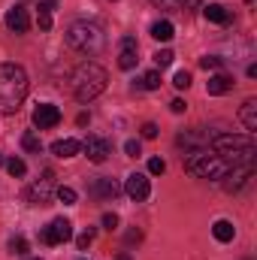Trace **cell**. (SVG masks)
<instances>
[{"mask_svg":"<svg viewBox=\"0 0 257 260\" xmlns=\"http://www.w3.org/2000/svg\"><path fill=\"white\" fill-rule=\"evenodd\" d=\"M203 15H206L209 21H215V24H227V21H230V9L221 6V3H209V6H203Z\"/></svg>","mask_w":257,"mask_h":260,"instance_id":"17","label":"cell"},{"mask_svg":"<svg viewBox=\"0 0 257 260\" xmlns=\"http://www.w3.org/2000/svg\"><path fill=\"white\" fill-rule=\"evenodd\" d=\"M185 170L197 176V179H212V182H221L227 173H230V164L224 157H218L215 151L209 148H194L191 154L185 157Z\"/></svg>","mask_w":257,"mask_h":260,"instance_id":"5","label":"cell"},{"mask_svg":"<svg viewBox=\"0 0 257 260\" xmlns=\"http://www.w3.org/2000/svg\"><path fill=\"white\" fill-rule=\"evenodd\" d=\"M91 191H94V197H100V200H115V197L121 194L118 182H112V179H97Z\"/></svg>","mask_w":257,"mask_h":260,"instance_id":"15","label":"cell"},{"mask_svg":"<svg viewBox=\"0 0 257 260\" xmlns=\"http://www.w3.org/2000/svg\"><path fill=\"white\" fill-rule=\"evenodd\" d=\"M209 139H212V133L209 130H185V133H179V145H188V148H209Z\"/></svg>","mask_w":257,"mask_h":260,"instance_id":"12","label":"cell"},{"mask_svg":"<svg viewBox=\"0 0 257 260\" xmlns=\"http://www.w3.org/2000/svg\"><path fill=\"white\" fill-rule=\"evenodd\" d=\"M212 233H215V239H218V242H233L236 227H233L230 221H224V218H221V221H215V224H212Z\"/></svg>","mask_w":257,"mask_h":260,"instance_id":"20","label":"cell"},{"mask_svg":"<svg viewBox=\"0 0 257 260\" xmlns=\"http://www.w3.org/2000/svg\"><path fill=\"white\" fill-rule=\"evenodd\" d=\"M139 239H142V233H139V230H130V233H127V242H139Z\"/></svg>","mask_w":257,"mask_h":260,"instance_id":"38","label":"cell"},{"mask_svg":"<svg viewBox=\"0 0 257 260\" xmlns=\"http://www.w3.org/2000/svg\"><path fill=\"white\" fill-rule=\"evenodd\" d=\"M200 67H203V70H221V67H224V58H218V55H206V58H200Z\"/></svg>","mask_w":257,"mask_h":260,"instance_id":"26","label":"cell"},{"mask_svg":"<svg viewBox=\"0 0 257 260\" xmlns=\"http://www.w3.org/2000/svg\"><path fill=\"white\" fill-rule=\"evenodd\" d=\"M148 173H151V176H164V173H167L164 157H151V160H148Z\"/></svg>","mask_w":257,"mask_h":260,"instance_id":"31","label":"cell"},{"mask_svg":"<svg viewBox=\"0 0 257 260\" xmlns=\"http://www.w3.org/2000/svg\"><path fill=\"white\" fill-rule=\"evenodd\" d=\"M55 6H58V0H40V9H49V12H52Z\"/></svg>","mask_w":257,"mask_h":260,"instance_id":"37","label":"cell"},{"mask_svg":"<svg viewBox=\"0 0 257 260\" xmlns=\"http://www.w3.org/2000/svg\"><path fill=\"white\" fill-rule=\"evenodd\" d=\"M124 151H127V157H139V154H142V148H139L136 139H127V142H124Z\"/></svg>","mask_w":257,"mask_h":260,"instance_id":"33","label":"cell"},{"mask_svg":"<svg viewBox=\"0 0 257 260\" xmlns=\"http://www.w3.org/2000/svg\"><path fill=\"white\" fill-rule=\"evenodd\" d=\"M106 82H109V73L94 61H85L70 73V88H73V97L79 103H91L97 100L103 91H106Z\"/></svg>","mask_w":257,"mask_h":260,"instance_id":"2","label":"cell"},{"mask_svg":"<svg viewBox=\"0 0 257 260\" xmlns=\"http://www.w3.org/2000/svg\"><path fill=\"white\" fill-rule=\"evenodd\" d=\"M0 164H3V154H0Z\"/></svg>","mask_w":257,"mask_h":260,"instance_id":"40","label":"cell"},{"mask_svg":"<svg viewBox=\"0 0 257 260\" xmlns=\"http://www.w3.org/2000/svg\"><path fill=\"white\" fill-rule=\"evenodd\" d=\"M40 239H43L46 245H64V242L73 239V224H70L67 218H55L49 227H43Z\"/></svg>","mask_w":257,"mask_h":260,"instance_id":"7","label":"cell"},{"mask_svg":"<svg viewBox=\"0 0 257 260\" xmlns=\"http://www.w3.org/2000/svg\"><path fill=\"white\" fill-rule=\"evenodd\" d=\"M91 242H94V230H91V227H88V230H85V233H79V239H76V245H79V248H82V251H85V248H88V245H91Z\"/></svg>","mask_w":257,"mask_h":260,"instance_id":"32","label":"cell"},{"mask_svg":"<svg viewBox=\"0 0 257 260\" xmlns=\"http://www.w3.org/2000/svg\"><path fill=\"white\" fill-rule=\"evenodd\" d=\"M173 58H176V55H173L170 49H160V52H154V64L160 67V70H164V67H170V64H173Z\"/></svg>","mask_w":257,"mask_h":260,"instance_id":"27","label":"cell"},{"mask_svg":"<svg viewBox=\"0 0 257 260\" xmlns=\"http://www.w3.org/2000/svg\"><path fill=\"white\" fill-rule=\"evenodd\" d=\"M212 151L218 157H224L230 167H251L257 157V145L251 136H239V133H212L209 139Z\"/></svg>","mask_w":257,"mask_h":260,"instance_id":"1","label":"cell"},{"mask_svg":"<svg viewBox=\"0 0 257 260\" xmlns=\"http://www.w3.org/2000/svg\"><path fill=\"white\" fill-rule=\"evenodd\" d=\"M82 151H85V157H88L91 164H103V160L112 154V142L103 139V136H88V139L82 142Z\"/></svg>","mask_w":257,"mask_h":260,"instance_id":"8","label":"cell"},{"mask_svg":"<svg viewBox=\"0 0 257 260\" xmlns=\"http://www.w3.org/2000/svg\"><path fill=\"white\" fill-rule=\"evenodd\" d=\"M170 109H173L176 115H182V112H185L188 106H185V100H173V103H170Z\"/></svg>","mask_w":257,"mask_h":260,"instance_id":"36","label":"cell"},{"mask_svg":"<svg viewBox=\"0 0 257 260\" xmlns=\"http://www.w3.org/2000/svg\"><path fill=\"white\" fill-rule=\"evenodd\" d=\"M37 24H40V30H52V12L49 9H40L37 12Z\"/></svg>","mask_w":257,"mask_h":260,"instance_id":"29","label":"cell"},{"mask_svg":"<svg viewBox=\"0 0 257 260\" xmlns=\"http://www.w3.org/2000/svg\"><path fill=\"white\" fill-rule=\"evenodd\" d=\"M124 194H127L130 200H136V203L148 200V194H151V182H148V176H145V173H130L127 182H124Z\"/></svg>","mask_w":257,"mask_h":260,"instance_id":"9","label":"cell"},{"mask_svg":"<svg viewBox=\"0 0 257 260\" xmlns=\"http://www.w3.org/2000/svg\"><path fill=\"white\" fill-rule=\"evenodd\" d=\"M103 227H106V230H115V227H118V215H115V212H106V215H103Z\"/></svg>","mask_w":257,"mask_h":260,"instance_id":"34","label":"cell"},{"mask_svg":"<svg viewBox=\"0 0 257 260\" xmlns=\"http://www.w3.org/2000/svg\"><path fill=\"white\" fill-rule=\"evenodd\" d=\"M6 170H9L12 179H21V176L27 173V164H24L21 157H9V160H6Z\"/></svg>","mask_w":257,"mask_h":260,"instance_id":"23","label":"cell"},{"mask_svg":"<svg viewBox=\"0 0 257 260\" xmlns=\"http://www.w3.org/2000/svg\"><path fill=\"white\" fill-rule=\"evenodd\" d=\"M79 151H82V142L79 139H58L52 145V154H58V157H76Z\"/></svg>","mask_w":257,"mask_h":260,"instance_id":"16","label":"cell"},{"mask_svg":"<svg viewBox=\"0 0 257 260\" xmlns=\"http://www.w3.org/2000/svg\"><path fill=\"white\" fill-rule=\"evenodd\" d=\"M55 197H58L64 206H76V191H73V188H67V185H64V188H58Z\"/></svg>","mask_w":257,"mask_h":260,"instance_id":"25","label":"cell"},{"mask_svg":"<svg viewBox=\"0 0 257 260\" xmlns=\"http://www.w3.org/2000/svg\"><path fill=\"white\" fill-rule=\"evenodd\" d=\"M139 133H142V139H154V136H157V124H151V121H148V124H142V127H139Z\"/></svg>","mask_w":257,"mask_h":260,"instance_id":"35","label":"cell"},{"mask_svg":"<svg viewBox=\"0 0 257 260\" xmlns=\"http://www.w3.org/2000/svg\"><path fill=\"white\" fill-rule=\"evenodd\" d=\"M136 52H139V46H136V37H121V52H118V67L121 70H133L136 67Z\"/></svg>","mask_w":257,"mask_h":260,"instance_id":"11","label":"cell"},{"mask_svg":"<svg viewBox=\"0 0 257 260\" xmlns=\"http://www.w3.org/2000/svg\"><path fill=\"white\" fill-rule=\"evenodd\" d=\"M9 251L18 254V257H24V254H27V239H24V236H12V239H9Z\"/></svg>","mask_w":257,"mask_h":260,"instance_id":"24","label":"cell"},{"mask_svg":"<svg viewBox=\"0 0 257 260\" xmlns=\"http://www.w3.org/2000/svg\"><path fill=\"white\" fill-rule=\"evenodd\" d=\"M34 260H40V257H34Z\"/></svg>","mask_w":257,"mask_h":260,"instance_id":"41","label":"cell"},{"mask_svg":"<svg viewBox=\"0 0 257 260\" xmlns=\"http://www.w3.org/2000/svg\"><path fill=\"white\" fill-rule=\"evenodd\" d=\"M173 85H176L179 91H182V88H191V73H188V70H179L176 79H173Z\"/></svg>","mask_w":257,"mask_h":260,"instance_id":"30","label":"cell"},{"mask_svg":"<svg viewBox=\"0 0 257 260\" xmlns=\"http://www.w3.org/2000/svg\"><path fill=\"white\" fill-rule=\"evenodd\" d=\"M118 260H130V254H118Z\"/></svg>","mask_w":257,"mask_h":260,"instance_id":"39","label":"cell"},{"mask_svg":"<svg viewBox=\"0 0 257 260\" xmlns=\"http://www.w3.org/2000/svg\"><path fill=\"white\" fill-rule=\"evenodd\" d=\"M21 145H24V151H34V154H40V148H43V142H40V136L34 130H27L21 136Z\"/></svg>","mask_w":257,"mask_h":260,"instance_id":"22","label":"cell"},{"mask_svg":"<svg viewBox=\"0 0 257 260\" xmlns=\"http://www.w3.org/2000/svg\"><path fill=\"white\" fill-rule=\"evenodd\" d=\"M34 124L40 130H49V127H55V124H61V109L52 106V103H40L34 109Z\"/></svg>","mask_w":257,"mask_h":260,"instance_id":"10","label":"cell"},{"mask_svg":"<svg viewBox=\"0 0 257 260\" xmlns=\"http://www.w3.org/2000/svg\"><path fill=\"white\" fill-rule=\"evenodd\" d=\"M67 46L82 55H100L106 49V34L94 21H73L67 30Z\"/></svg>","mask_w":257,"mask_h":260,"instance_id":"4","label":"cell"},{"mask_svg":"<svg viewBox=\"0 0 257 260\" xmlns=\"http://www.w3.org/2000/svg\"><path fill=\"white\" fill-rule=\"evenodd\" d=\"M52 197H55V173L46 170L43 179H37V182L27 188V200H30L34 206H49Z\"/></svg>","mask_w":257,"mask_h":260,"instance_id":"6","label":"cell"},{"mask_svg":"<svg viewBox=\"0 0 257 260\" xmlns=\"http://www.w3.org/2000/svg\"><path fill=\"white\" fill-rule=\"evenodd\" d=\"M6 27L15 30V34H24V30L30 27L27 9H24V6H12V9H6Z\"/></svg>","mask_w":257,"mask_h":260,"instance_id":"13","label":"cell"},{"mask_svg":"<svg viewBox=\"0 0 257 260\" xmlns=\"http://www.w3.org/2000/svg\"><path fill=\"white\" fill-rule=\"evenodd\" d=\"M151 37H154L157 43H170V40L176 37V27H173V21H167V18L154 21V24H151Z\"/></svg>","mask_w":257,"mask_h":260,"instance_id":"18","label":"cell"},{"mask_svg":"<svg viewBox=\"0 0 257 260\" xmlns=\"http://www.w3.org/2000/svg\"><path fill=\"white\" fill-rule=\"evenodd\" d=\"M27 97V73L18 64H0V112L12 115Z\"/></svg>","mask_w":257,"mask_h":260,"instance_id":"3","label":"cell"},{"mask_svg":"<svg viewBox=\"0 0 257 260\" xmlns=\"http://www.w3.org/2000/svg\"><path fill=\"white\" fill-rule=\"evenodd\" d=\"M136 88H142V91H154V88H160V73H157V70L145 73V76L136 82Z\"/></svg>","mask_w":257,"mask_h":260,"instance_id":"21","label":"cell"},{"mask_svg":"<svg viewBox=\"0 0 257 260\" xmlns=\"http://www.w3.org/2000/svg\"><path fill=\"white\" fill-rule=\"evenodd\" d=\"M151 3H154V6H160V9H170V12H173V9H185V6H188V0H151Z\"/></svg>","mask_w":257,"mask_h":260,"instance_id":"28","label":"cell"},{"mask_svg":"<svg viewBox=\"0 0 257 260\" xmlns=\"http://www.w3.org/2000/svg\"><path fill=\"white\" fill-rule=\"evenodd\" d=\"M239 118H242L245 130H257V100H245V103H242Z\"/></svg>","mask_w":257,"mask_h":260,"instance_id":"19","label":"cell"},{"mask_svg":"<svg viewBox=\"0 0 257 260\" xmlns=\"http://www.w3.org/2000/svg\"><path fill=\"white\" fill-rule=\"evenodd\" d=\"M206 91H209L212 97H221V94H227V91H233V76H227V73H215V76L209 79V85H206Z\"/></svg>","mask_w":257,"mask_h":260,"instance_id":"14","label":"cell"}]
</instances>
